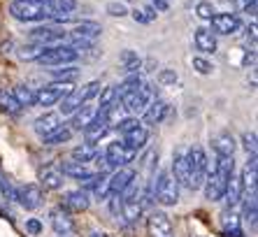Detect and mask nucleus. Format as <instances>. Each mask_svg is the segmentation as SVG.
I'll return each mask as SVG.
<instances>
[{
  "mask_svg": "<svg viewBox=\"0 0 258 237\" xmlns=\"http://www.w3.org/2000/svg\"><path fill=\"white\" fill-rule=\"evenodd\" d=\"M10 14L17 21H51L54 7L49 0H14L10 5Z\"/></svg>",
  "mask_w": 258,
  "mask_h": 237,
  "instance_id": "f257e3e1",
  "label": "nucleus"
},
{
  "mask_svg": "<svg viewBox=\"0 0 258 237\" xmlns=\"http://www.w3.org/2000/svg\"><path fill=\"white\" fill-rule=\"evenodd\" d=\"M151 189H154V200L163 207H174L179 202V184L174 182L172 172H158V177H154L151 182Z\"/></svg>",
  "mask_w": 258,
  "mask_h": 237,
  "instance_id": "f03ea898",
  "label": "nucleus"
},
{
  "mask_svg": "<svg viewBox=\"0 0 258 237\" xmlns=\"http://www.w3.org/2000/svg\"><path fill=\"white\" fill-rule=\"evenodd\" d=\"M186 154H188V184H186V189L198 191V189H203L205 179L210 174V160H207V154H205L203 147H191Z\"/></svg>",
  "mask_w": 258,
  "mask_h": 237,
  "instance_id": "7ed1b4c3",
  "label": "nucleus"
},
{
  "mask_svg": "<svg viewBox=\"0 0 258 237\" xmlns=\"http://www.w3.org/2000/svg\"><path fill=\"white\" fill-rule=\"evenodd\" d=\"M100 89H102V84L98 82H91V84H86V86H82V89H72L70 93L60 100V114L63 116H70L77 107H82L84 102H89V100H93L98 93H100Z\"/></svg>",
  "mask_w": 258,
  "mask_h": 237,
  "instance_id": "20e7f679",
  "label": "nucleus"
},
{
  "mask_svg": "<svg viewBox=\"0 0 258 237\" xmlns=\"http://www.w3.org/2000/svg\"><path fill=\"white\" fill-rule=\"evenodd\" d=\"M75 61H77V51L70 44H51V47H44V51L37 56V63L47 68L70 66Z\"/></svg>",
  "mask_w": 258,
  "mask_h": 237,
  "instance_id": "39448f33",
  "label": "nucleus"
},
{
  "mask_svg": "<svg viewBox=\"0 0 258 237\" xmlns=\"http://www.w3.org/2000/svg\"><path fill=\"white\" fill-rule=\"evenodd\" d=\"M151 100H154V86L142 82L138 89L131 91L126 98H121V105H123V109H126L128 114L135 116V114H142Z\"/></svg>",
  "mask_w": 258,
  "mask_h": 237,
  "instance_id": "423d86ee",
  "label": "nucleus"
},
{
  "mask_svg": "<svg viewBox=\"0 0 258 237\" xmlns=\"http://www.w3.org/2000/svg\"><path fill=\"white\" fill-rule=\"evenodd\" d=\"M72 91V84L70 82H54L44 86V89L35 91V105L37 107H51L56 102H60L66 98L68 93Z\"/></svg>",
  "mask_w": 258,
  "mask_h": 237,
  "instance_id": "0eeeda50",
  "label": "nucleus"
},
{
  "mask_svg": "<svg viewBox=\"0 0 258 237\" xmlns=\"http://www.w3.org/2000/svg\"><path fill=\"white\" fill-rule=\"evenodd\" d=\"M233 174H226V172L221 170H212L210 174H207V179H205V198L212 202H219L223 200V196H226V189H228V182Z\"/></svg>",
  "mask_w": 258,
  "mask_h": 237,
  "instance_id": "6e6552de",
  "label": "nucleus"
},
{
  "mask_svg": "<svg viewBox=\"0 0 258 237\" xmlns=\"http://www.w3.org/2000/svg\"><path fill=\"white\" fill-rule=\"evenodd\" d=\"M138 156V151H133L131 147H126L123 142H112L107 149H105V160H107V167L112 170V167H123L128 165V163H133V158Z\"/></svg>",
  "mask_w": 258,
  "mask_h": 237,
  "instance_id": "1a4fd4ad",
  "label": "nucleus"
},
{
  "mask_svg": "<svg viewBox=\"0 0 258 237\" xmlns=\"http://www.w3.org/2000/svg\"><path fill=\"white\" fill-rule=\"evenodd\" d=\"M112 131V124H109V118L105 112L98 109L96 116L91 118V124L84 128V137H86V144H98L100 140L107 137V133Z\"/></svg>",
  "mask_w": 258,
  "mask_h": 237,
  "instance_id": "9d476101",
  "label": "nucleus"
},
{
  "mask_svg": "<svg viewBox=\"0 0 258 237\" xmlns=\"http://www.w3.org/2000/svg\"><path fill=\"white\" fill-rule=\"evenodd\" d=\"M210 21H212V30H214V35H233V33L240 30V17L233 14V12L214 14Z\"/></svg>",
  "mask_w": 258,
  "mask_h": 237,
  "instance_id": "9b49d317",
  "label": "nucleus"
},
{
  "mask_svg": "<svg viewBox=\"0 0 258 237\" xmlns=\"http://www.w3.org/2000/svg\"><path fill=\"white\" fill-rule=\"evenodd\" d=\"M30 37H33V42L42 44V47H51V44H63L66 30L51 28V26H37V28L30 30Z\"/></svg>",
  "mask_w": 258,
  "mask_h": 237,
  "instance_id": "f8f14e48",
  "label": "nucleus"
},
{
  "mask_svg": "<svg viewBox=\"0 0 258 237\" xmlns=\"http://www.w3.org/2000/svg\"><path fill=\"white\" fill-rule=\"evenodd\" d=\"M147 232H149V237H172V221L168 219V214H151L147 219Z\"/></svg>",
  "mask_w": 258,
  "mask_h": 237,
  "instance_id": "ddd939ff",
  "label": "nucleus"
},
{
  "mask_svg": "<svg viewBox=\"0 0 258 237\" xmlns=\"http://www.w3.org/2000/svg\"><path fill=\"white\" fill-rule=\"evenodd\" d=\"M63 207L70 212H86L91 207V193L84 189H75L63 193Z\"/></svg>",
  "mask_w": 258,
  "mask_h": 237,
  "instance_id": "4468645a",
  "label": "nucleus"
},
{
  "mask_svg": "<svg viewBox=\"0 0 258 237\" xmlns=\"http://www.w3.org/2000/svg\"><path fill=\"white\" fill-rule=\"evenodd\" d=\"M170 114V105L165 100H161V98H154V100L147 105V109L142 112L144 116V124L147 126H158L165 121V116Z\"/></svg>",
  "mask_w": 258,
  "mask_h": 237,
  "instance_id": "2eb2a0df",
  "label": "nucleus"
},
{
  "mask_svg": "<svg viewBox=\"0 0 258 237\" xmlns=\"http://www.w3.org/2000/svg\"><path fill=\"white\" fill-rule=\"evenodd\" d=\"M42 189L37 184H26L19 189V196H17V202L21 205V207L26 209H37L40 205H42Z\"/></svg>",
  "mask_w": 258,
  "mask_h": 237,
  "instance_id": "dca6fc26",
  "label": "nucleus"
},
{
  "mask_svg": "<svg viewBox=\"0 0 258 237\" xmlns=\"http://www.w3.org/2000/svg\"><path fill=\"white\" fill-rule=\"evenodd\" d=\"M138 177V172L135 170H131V167H116V172L112 174V177H107V186H109V193L112 196H119L121 191L126 189L128 184H131L133 179Z\"/></svg>",
  "mask_w": 258,
  "mask_h": 237,
  "instance_id": "f3484780",
  "label": "nucleus"
},
{
  "mask_svg": "<svg viewBox=\"0 0 258 237\" xmlns=\"http://www.w3.org/2000/svg\"><path fill=\"white\" fill-rule=\"evenodd\" d=\"M51 228H54L56 235H63V237L75 232V221H72V216L68 214V209L56 207L54 212H51Z\"/></svg>",
  "mask_w": 258,
  "mask_h": 237,
  "instance_id": "a211bd4d",
  "label": "nucleus"
},
{
  "mask_svg": "<svg viewBox=\"0 0 258 237\" xmlns=\"http://www.w3.org/2000/svg\"><path fill=\"white\" fill-rule=\"evenodd\" d=\"M172 177L179 186L188 184V154L184 149H177L172 156Z\"/></svg>",
  "mask_w": 258,
  "mask_h": 237,
  "instance_id": "6ab92c4d",
  "label": "nucleus"
},
{
  "mask_svg": "<svg viewBox=\"0 0 258 237\" xmlns=\"http://www.w3.org/2000/svg\"><path fill=\"white\" fill-rule=\"evenodd\" d=\"M58 126H60V114L44 112L40 118H35L33 128H35V133H37L40 137H47V135H51V133L58 128Z\"/></svg>",
  "mask_w": 258,
  "mask_h": 237,
  "instance_id": "aec40b11",
  "label": "nucleus"
},
{
  "mask_svg": "<svg viewBox=\"0 0 258 237\" xmlns=\"http://www.w3.org/2000/svg\"><path fill=\"white\" fill-rule=\"evenodd\" d=\"M96 107L89 105V102H84L82 107H77L75 112H72V133L75 131H84L86 126L91 124V118L96 116Z\"/></svg>",
  "mask_w": 258,
  "mask_h": 237,
  "instance_id": "412c9836",
  "label": "nucleus"
},
{
  "mask_svg": "<svg viewBox=\"0 0 258 237\" xmlns=\"http://www.w3.org/2000/svg\"><path fill=\"white\" fill-rule=\"evenodd\" d=\"M63 177H66V174L60 172V167L49 165L40 172V184L47 191H58V189H63Z\"/></svg>",
  "mask_w": 258,
  "mask_h": 237,
  "instance_id": "4be33fe9",
  "label": "nucleus"
},
{
  "mask_svg": "<svg viewBox=\"0 0 258 237\" xmlns=\"http://www.w3.org/2000/svg\"><path fill=\"white\" fill-rule=\"evenodd\" d=\"M147 140H149V131L144 128V126H135L133 131L123 133V144L126 147H131L133 151H140V149H144V144H147Z\"/></svg>",
  "mask_w": 258,
  "mask_h": 237,
  "instance_id": "5701e85b",
  "label": "nucleus"
},
{
  "mask_svg": "<svg viewBox=\"0 0 258 237\" xmlns=\"http://www.w3.org/2000/svg\"><path fill=\"white\" fill-rule=\"evenodd\" d=\"M193 42H196L198 51H203V53H214L216 51V35L212 33V30H207V28H198V30H196Z\"/></svg>",
  "mask_w": 258,
  "mask_h": 237,
  "instance_id": "b1692460",
  "label": "nucleus"
},
{
  "mask_svg": "<svg viewBox=\"0 0 258 237\" xmlns=\"http://www.w3.org/2000/svg\"><path fill=\"white\" fill-rule=\"evenodd\" d=\"M100 33H102L100 24H96V21H82V24L75 26V30H72V37H82V40L96 42L98 37H100Z\"/></svg>",
  "mask_w": 258,
  "mask_h": 237,
  "instance_id": "393cba45",
  "label": "nucleus"
},
{
  "mask_svg": "<svg viewBox=\"0 0 258 237\" xmlns=\"http://www.w3.org/2000/svg\"><path fill=\"white\" fill-rule=\"evenodd\" d=\"M212 144H214V151L216 156H235V137L230 135V133H219V135L212 140Z\"/></svg>",
  "mask_w": 258,
  "mask_h": 237,
  "instance_id": "a878e982",
  "label": "nucleus"
},
{
  "mask_svg": "<svg viewBox=\"0 0 258 237\" xmlns=\"http://www.w3.org/2000/svg\"><path fill=\"white\" fill-rule=\"evenodd\" d=\"M142 209H144V205L140 202V198H138V200L121 202L119 214H121V219L126 221V223H135V221H138L140 216H142Z\"/></svg>",
  "mask_w": 258,
  "mask_h": 237,
  "instance_id": "bb28decb",
  "label": "nucleus"
},
{
  "mask_svg": "<svg viewBox=\"0 0 258 237\" xmlns=\"http://www.w3.org/2000/svg\"><path fill=\"white\" fill-rule=\"evenodd\" d=\"M119 63H121V68H123L128 75H135V72L142 70V58L138 56V51H131V49H126V51L121 53Z\"/></svg>",
  "mask_w": 258,
  "mask_h": 237,
  "instance_id": "cd10ccee",
  "label": "nucleus"
},
{
  "mask_svg": "<svg viewBox=\"0 0 258 237\" xmlns=\"http://www.w3.org/2000/svg\"><path fill=\"white\" fill-rule=\"evenodd\" d=\"M70 137H72V128H68V126L60 124L58 128L51 133V135L42 137V140H44V144H49V147H58V144L70 142Z\"/></svg>",
  "mask_w": 258,
  "mask_h": 237,
  "instance_id": "c85d7f7f",
  "label": "nucleus"
},
{
  "mask_svg": "<svg viewBox=\"0 0 258 237\" xmlns=\"http://www.w3.org/2000/svg\"><path fill=\"white\" fill-rule=\"evenodd\" d=\"M223 232L228 237H244V232L240 228V216L233 209H230V214L226 212V216H223Z\"/></svg>",
  "mask_w": 258,
  "mask_h": 237,
  "instance_id": "c756f323",
  "label": "nucleus"
},
{
  "mask_svg": "<svg viewBox=\"0 0 258 237\" xmlns=\"http://www.w3.org/2000/svg\"><path fill=\"white\" fill-rule=\"evenodd\" d=\"M140 84H142V77H140L138 72H135V75H128V77L123 79V82H121L119 86H116V89H114V93H116V100H121V98H126V95L131 93V91H135V89H138Z\"/></svg>",
  "mask_w": 258,
  "mask_h": 237,
  "instance_id": "7c9ffc66",
  "label": "nucleus"
},
{
  "mask_svg": "<svg viewBox=\"0 0 258 237\" xmlns=\"http://www.w3.org/2000/svg\"><path fill=\"white\" fill-rule=\"evenodd\" d=\"M96 154H98V149L93 147V144H82V147H75L72 149V160L75 163H91V160L96 158Z\"/></svg>",
  "mask_w": 258,
  "mask_h": 237,
  "instance_id": "2f4dec72",
  "label": "nucleus"
},
{
  "mask_svg": "<svg viewBox=\"0 0 258 237\" xmlns=\"http://www.w3.org/2000/svg\"><path fill=\"white\" fill-rule=\"evenodd\" d=\"M0 109L7 114H19L21 112V105L17 102V98L12 95V91L0 89Z\"/></svg>",
  "mask_w": 258,
  "mask_h": 237,
  "instance_id": "473e14b6",
  "label": "nucleus"
},
{
  "mask_svg": "<svg viewBox=\"0 0 258 237\" xmlns=\"http://www.w3.org/2000/svg\"><path fill=\"white\" fill-rule=\"evenodd\" d=\"M12 95L17 98V102L21 107H33L35 105V91L28 89V86H24V84H21V86H14Z\"/></svg>",
  "mask_w": 258,
  "mask_h": 237,
  "instance_id": "72a5a7b5",
  "label": "nucleus"
},
{
  "mask_svg": "<svg viewBox=\"0 0 258 237\" xmlns=\"http://www.w3.org/2000/svg\"><path fill=\"white\" fill-rule=\"evenodd\" d=\"M60 172L68 174V177H72V179H84L86 174H91V170L84 165V163H75V160H72V163H63V165H60Z\"/></svg>",
  "mask_w": 258,
  "mask_h": 237,
  "instance_id": "f704fd0d",
  "label": "nucleus"
},
{
  "mask_svg": "<svg viewBox=\"0 0 258 237\" xmlns=\"http://www.w3.org/2000/svg\"><path fill=\"white\" fill-rule=\"evenodd\" d=\"M51 75H54V82H75V79L79 77V68L77 66H60V70H51Z\"/></svg>",
  "mask_w": 258,
  "mask_h": 237,
  "instance_id": "c9c22d12",
  "label": "nucleus"
},
{
  "mask_svg": "<svg viewBox=\"0 0 258 237\" xmlns=\"http://www.w3.org/2000/svg\"><path fill=\"white\" fill-rule=\"evenodd\" d=\"M44 51L42 44H37V42H33V44H24V47L19 49V58L21 61H37V56Z\"/></svg>",
  "mask_w": 258,
  "mask_h": 237,
  "instance_id": "e433bc0d",
  "label": "nucleus"
},
{
  "mask_svg": "<svg viewBox=\"0 0 258 237\" xmlns=\"http://www.w3.org/2000/svg\"><path fill=\"white\" fill-rule=\"evenodd\" d=\"M0 193H3V198L10 202H17V196H19V189L12 184V182H7L5 177H0Z\"/></svg>",
  "mask_w": 258,
  "mask_h": 237,
  "instance_id": "4c0bfd02",
  "label": "nucleus"
},
{
  "mask_svg": "<svg viewBox=\"0 0 258 237\" xmlns=\"http://www.w3.org/2000/svg\"><path fill=\"white\" fill-rule=\"evenodd\" d=\"M133 17H135V21H140V24H151V21L156 19V10H154V7H138V10L133 12Z\"/></svg>",
  "mask_w": 258,
  "mask_h": 237,
  "instance_id": "58836bf2",
  "label": "nucleus"
},
{
  "mask_svg": "<svg viewBox=\"0 0 258 237\" xmlns=\"http://www.w3.org/2000/svg\"><path fill=\"white\" fill-rule=\"evenodd\" d=\"M98 98H100V109H107L112 102H116V93H114V86H107V89H100V93H98Z\"/></svg>",
  "mask_w": 258,
  "mask_h": 237,
  "instance_id": "ea45409f",
  "label": "nucleus"
},
{
  "mask_svg": "<svg viewBox=\"0 0 258 237\" xmlns=\"http://www.w3.org/2000/svg\"><path fill=\"white\" fill-rule=\"evenodd\" d=\"M49 5L54 7V12H75L77 0H49Z\"/></svg>",
  "mask_w": 258,
  "mask_h": 237,
  "instance_id": "a19ab883",
  "label": "nucleus"
},
{
  "mask_svg": "<svg viewBox=\"0 0 258 237\" xmlns=\"http://www.w3.org/2000/svg\"><path fill=\"white\" fill-rule=\"evenodd\" d=\"M196 14H198L200 19H205V21H210L216 12H214V5H212V3L203 0V3H198V5H196Z\"/></svg>",
  "mask_w": 258,
  "mask_h": 237,
  "instance_id": "79ce46f5",
  "label": "nucleus"
},
{
  "mask_svg": "<svg viewBox=\"0 0 258 237\" xmlns=\"http://www.w3.org/2000/svg\"><path fill=\"white\" fill-rule=\"evenodd\" d=\"M242 147L246 149V154H256V133L253 131L242 133Z\"/></svg>",
  "mask_w": 258,
  "mask_h": 237,
  "instance_id": "37998d69",
  "label": "nucleus"
},
{
  "mask_svg": "<svg viewBox=\"0 0 258 237\" xmlns=\"http://www.w3.org/2000/svg\"><path fill=\"white\" fill-rule=\"evenodd\" d=\"M193 68H196L200 75H210V72L214 70V66H212L210 61H207V58H200V56H196V58H193Z\"/></svg>",
  "mask_w": 258,
  "mask_h": 237,
  "instance_id": "c03bdc74",
  "label": "nucleus"
},
{
  "mask_svg": "<svg viewBox=\"0 0 258 237\" xmlns=\"http://www.w3.org/2000/svg\"><path fill=\"white\" fill-rule=\"evenodd\" d=\"M140 124V121H138V118H123V121H119V124H116L114 126V128H116V131H119L121 133V135H123V133H128V131H133V128H135V126H138Z\"/></svg>",
  "mask_w": 258,
  "mask_h": 237,
  "instance_id": "a18cd8bd",
  "label": "nucleus"
},
{
  "mask_svg": "<svg viewBox=\"0 0 258 237\" xmlns=\"http://www.w3.org/2000/svg\"><path fill=\"white\" fill-rule=\"evenodd\" d=\"M107 12L112 14V17H126V14H128V7L123 5V3H109V5H107Z\"/></svg>",
  "mask_w": 258,
  "mask_h": 237,
  "instance_id": "49530a36",
  "label": "nucleus"
},
{
  "mask_svg": "<svg viewBox=\"0 0 258 237\" xmlns=\"http://www.w3.org/2000/svg\"><path fill=\"white\" fill-rule=\"evenodd\" d=\"M158 79H161V84H177V72L174 70H163L161 75H158Z\"/></svg>",
  "mask_w": 258,
  "mask_h": 237,
  "instance_id": "de8ad7c7",
  "label": "nucleus"
},
{
  "mask_svg": "<svg viewBox=\"0 0 258 237\" xmlns=\"http://www.w3.org/2000/svg\"><path fill=\"white\" fill-rule=\"evenodd\" d=\"M26 230H28L30 235H40V232H42V223L37 219H28L26 221Z\"/></svg>",
  "mask_w": 258,
  "mask_h": 237,
  "instance_id": "09e8293b",
  "label": "nucleus"
},
{
  "mask_svg": "<svg viewBox=\"0 0 258 237\" xmlns=\"http://www.w3.org/2000/svg\"><path fill=\"white\" fill-rule=\"evenodd\" d=\"M151 3H154V10H156V12H165L172 0H151Z\"/></svg>",
  "mask_w": 258,
  "mask_h": 237,
  "instance_id": "8fccbe9b",
  "label": "nucleus"
},
{
  "mask_svg": "<svg viewBox=\"0 0 258 237\" xmlns=\"http://www.w3.org/2000/svg\"><path fill=\"white\" fill-rule=\"evenodd\" d=\"M256 3V0H235V10H240V12H246V7Z\"/></svg>",
  "mask_w": 258,
  "mask_h": 237,
  "instance_id": "3c124183",
  "label": "nucleus"
},
{
  "mask_svg": "<svg viewBox=\"0 0 258 237\" xmlns=\"http://www.w3.org/2000/svg\"><path fill=\"white\" fill-rule=\"evenodd\" d=\"M93 237H105V235H102V232H100V235H98V232H93Z\"/></svg>",
  "mask_w": 258,
  "mask_h": 237,
  "instance_id": "603ef678",
  "label": "nucleus"
},
{
  "mask_svg": "<svg viewBox=\"0 0 258 237\" xmlns=\"http://www.w3.org/2000/svg\"><path fill=\"white\" fill-rule=\"evenodd\" d=\"M0 177H5V174H3V167H0Z\"/></svg>",
  "mask_w": 258,
  "mask_h": 237,
  "instance_id": "864d4df0",
  "label": "nucleus"
}]
</instances>
